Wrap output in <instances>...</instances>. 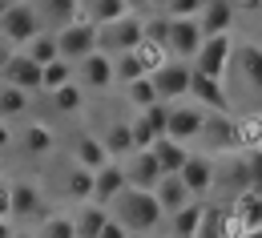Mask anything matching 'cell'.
I'll list each match as a JSON object with an SVG mask.
<instances>
[{
    "label": "cell",
    "mask_w": 262,
    "mask_h": 238,
    "mask_svg": "<svg viewBox=\"0 0 262 238\" xmlns=\"http://www.w3.org/2000/svg\"><path fill=\"white\" fill-rule=\"evenodd\" d=\"M109 214L129 230V234H154L162 226V206L154 198V190H137V186H125V194L109 206Z\"/></svg>",
    "instance_id": "1"
},
{
    "label": "cell",
    "mask_w": 262,
    "mask_h": 238,
    "mask_svg": "<svg viewBox=\"0 0 262 238\" xmlns=\"http://www.w3.org/2000/svg\"><path fill=\"white\" fill-rule=\"evenodd\" d=\"M198 149L206 158H226L242 149V125L234 113H206V125L198 134Z\"/></svg>",
    "instance_id": "2"
},
{
    "label": "cell",
    "mask_w": 262,
    "mask_h": 238,
    "mask_svg": "<svg viewBox=\"0 0 262 238\" xmlns=\"http://www.w3.org/2000/svg\"><path fill=\"white\" fill-rule=\"evenodd\" d=\"M234 49H238V36L234 29L230 33H214V36H202V45H198V57L190 65L198 73H206V77H218V81H226L230 65H234Z\"/></svg>",
    "instance_id": "3"
},
{
    "label": "cell",
    "mask_w": 262,
    "mask_h": 238,
    "mask_svg": "<svg viewBox=\"0 0 262 238\" xmlns=\"http://www.w3.org/2000/svg\"><path fill=\"white\" fill-rule=\"evenodd\" d=\"M141 40H145V16H137V12H125V16H117L113 25H101L97 29V49L109 53V57L133 53Z\"/></svg>",
    "instance_id": "4"
},
{
    "label": "cell",
    "mask_w": 262,
    "mask_h": 238,
    "mask_svg": "<svg viewBox=\"0 0 262 238\" xmlns=\"http://www.w3.org/2000/svg\"><path fill=\"white\" fill-rule=\"evenodd\" d=\"M40 33H45V20H40L33 0H12L8 12L0 16V36H4L8 45H16V49H25V45Z\"/></svg>",
    "instance_id": "5"
},
{
    "label": "cell",
    "mask_w": 262,
    "mask_h": 238,
    "mask_svg": "<svg viewBox=\"0 0 262 238\" xmlns=\"http://www.w3.org/2000/svg\"><path fill=\"white\" fill-rule=\"evenodd\" d=\"M57 49H61V57L65 61H85L89 53H97V25L89 20V16H77V20H69L57 29Z\"/></svg>",
    "instance_id": "6"
},
{
    "label": "cell",
    "mask_w": 262,
    "mask_h": 238,
    "mask_svg": "<svg viewBox=\"0 0 262 238\" xmlns=\"http://www.w3.org/2000/svg\"><path fill=\"white\" fill-rule=\"evenodd\" d=\"M149 77H154L158 101H162V105H173V101H186V97H190V77H194V65L173 57V61H165L162 69H154Z\"/></svg>",
    "instance_id": "7"
},
{
    "label": "cell",
    "mask_w": 262,
    "mask_h": 238,
    "mask_svg": "<svg viewBox=\"0 0 262 238\" xmlns=\"http://www.w3.org/2000/svg\"><path fill=\"white\" fill-rule=\"evenodd\" d=\"M202 125H206V109L198 101H173L169 105V113H165V137H173V141H182V145H194L198 134H202Z\"/></svg>",
    "instance_id": "8"
},
{
    "label": "cell",
    "mask_w": 262,
    "mask_h": 238,
    "mask_svg": "<svg viewBox=\"0 0 262 238\" xmlns=\"http://www.w3.org/2000/svg\"><path fill=\"white\" fill-rule=\"evenodd\" d=\"M85 93L93 89V93H105V89H113L117 85V77H113V57L109 53H89L85 61H77V77H73Z\"/></svg>",
    "instance_id": "9"
},
{
    "label": "cell",
    "mask_w": 262,
    "mask_h": 238,
    "mask_svg": "<svg viewBox=\"0 0 262 238\" xmlns=\"http://www.w3.org/2000/svg\"><path fill=\"white\" fill-rule=\"evenodd\" d=\"M190 101H198L206 113H230V89H226V81L206 77V73L194 69V77H190Z\"/></svg>",
    "instance_id": "10"
},
{
    "label": "cell",
    "mask_w": 262,
    "mask_h": 238,
    "mask_svg": "<svg viewBox=\"0 0 262 238\" xmlns=\"http://www.w3.org/2000/svg\"><path fill=\"white\" fill-rule=\"evenodd\" d=\"M165 113H169V105H149V109H141V113H133L129 117V129H133V149H149L158 137H165Z\"/></svg>",
    "instance_id": "11"
},
{
    "label": "cell",
    "mask_w": 262,
    "mask_h": 238,
    "mask_svg": "<svg viewBox=\"0 0 262 238\" xmlns=\"http://www.w3.org/2000/svg\"><path fill=\"white\" fill-rule=\"evenodd\" d=\"M214 174H218V162H214V158H206V154H190L186 166L178 170V178L186 182L190 198H206V194L214 190Z\"/></svg>",
    "instance_id": "12"
},
{
    "label": "cell",
    "mask_w": 262,
    "mask_h": 238,
    "mask_svg": "<svg viewBox=\"0 0 262 238\" xmlns=\"http://www.w3.org/2000/svg\"><path fill=\"white\" fill-rule=\"evenodd\" d=\"M45 214V194L40 186L29 178H16L12 182V222H33Z\"/></svg>",
    "instance_id": "13"
},
{
    "label": "cell",
    "mask_w": 262,
    "mask_h": 238,
    "mask_svg": "<svg viewBox=\"0 0 262 238\" xmlns=\"http://www.w3.org/2000/svg\"><path fill=\"white\" fill-rule=\"evenodd\" d=\"M198 45H202L198 16L169 20V57H178V61H194V57H198Z\"/></svg>",
    "instance_id": "14"
},
{
    "label": "cell",
    "mask_w": 262,
    "mask_h": 238,
    "mask_svg": "<svg viewBox=\"0 0 262 238\" xmlns=\"http://www.w3.org/2000/svg\"><path fill=\"white\" fill-rule=\"evenodd\" d=\"M125 186H129V178H125V166L121 162H105L97 174H93V202L101 206H113L121 194H125Z\"/></svg>",
    "instance_id": "15"
},
{
    "label": "cell",
    "mask_w": 262,
    "mask_h": 238,
    "mask_svg": "<svg viewBox=\"0 0 262 238\" xmlns=\"http://www.w3.org/2000/svg\"><path fill=\"white\" fill-rule=\"evenodd\" d=\"M234 69L250 93H262V45L258 40H238L234 49Z\"/></svg>",
    "instance_id": "16"
},
{
    "label": "cell",
    "mask_w": 262,
    "mask_h": 238,
    "mask_svg": "<svg viewBox=\"0 0 262 238\" xmlns=\"http://www.w3.org/2000/svg\"><path fill=\"white\" fill-rule=\"evenodd\" d=\"M121 166H125L129 186H137V190H154V186L162 182V166H158L154 149H133V154L121 162Z\"/></svg>",
    "instance_id": "17"
},
{
    "label": "cell",
    "mask_w": 262,
    "mask_h": 238,
    "mask_svg": "<svg viewBox=\"0 0 262 238\" xmlns=\"http://www.w3.org/2000/svg\"><path fill=\"white\" fill-rule=\"evenodd\" d=\"M0 81H8V85H16V89H25V93L33 97V93H40V65L16 49V57H12V61L4 65V73H0Z\"/></svg>",
    "instance_id": "18"
},
{
    "label": "cell",
    "mask_w": 262,
    "mask_h": 238,
    "mask_svg": "<svg viewBox=\"0 0 262 238\" xmlns=\"http://www.w3.org/2000/svg\"><path fill=\"white\" fill-rule=\"evenodd\" d=\"M105 162H113V158L105 154V141H101V134H81L77 141H73V166H81V170L97 174Z\"/></svg>",
    "instance_id": "19"
},
{
    "label": "cell",
    "mask_w": 262,
    "mask_h": 238,
    "mask_svg": "<svg viewBox=\"0 0 262 238\" xmlns=\"http://www.w3.org/2000/svg\"><path fill=\"white\" fill-rule=\"evenodd\" d=\"M202 210H206V202H202V198H194V202H186L182 210L165 214V230H169V238H198Z\"/></svg>",
    "instance_id": "20"
},
{
    "label": "cell",
    "mask_w": 262,
    "mask_h": 238,
    "mask_svg": "<svg viewBox=\"0 0 262 238\" xmlns=\"http://www.w3.org/2000/svg\"><path fill=\"white\" fill-rule=\"evenodd\" d=\"M230 25H234V8H230V0H206V4H202V12H198V29H202V36L230 33Z\"/></svg>",
    "instance_id": "21"
},
{
    "label": "cell",
    "mask_w": 262,
    "mask_h": 238,
    "mask_svg": "<svg viewBox=\"0 0 262 238\" xmlns=\"http://www.w3.org/2000/svg\"><path fill=\"white\" fill-rule=\"evenodd\" d=\"M154 198L162 206V214H173V210H182L186 202H194L190 190H186V182H182L178 174H162V182L154 186Z\"/></svg>",
    "instance_id": "22"
},
{
    "label": "cell",
    "mask_w": 262,
    "mask_h": 238,
    "mask_svg": "<svg viewBox=\"0 0 262 238\" xmlns=\"http://www.w3.org/2000/svg\"><path fill=\"white\" fill-rule=\"evenodd\" d=\"M20 149H25L29 158H45V154L57 149V134H53L45 121H25V129H20Z\"/></svg>",
    "instance_id": "23"
},
{
    "label": "cell",
    "mask_w": 262,
    "mask_h": 238,
    "mask_svg": "<svg viewBox=\"0 0 262 238\" xmlns=\"http://www.w3.org/2000/svg\"><path fill=\"white\" fill-rule=\"evenodd\" d=\"M113 214H109V206L101 202H81L73 210V222H77V238H97L105 230V222H109Z\"/></svg>",
    "instance_id": "24"
},
{
    "label": "cell",
    "mask_w": 262,
    "mask_h": 238,
    "mask_svg": "<svg viewBox=\"0 0 262 238\" xmlns=\"http://www.w3.org/2000/svg\"><path fill=\"white\" fill-rule=\"evenodd\" d=\"M101 141H105V154H109L113 162H117V158H129V154H133V129H129V117H113V121L105 125Z\"/></svg>",
    "instance_id": "25"
},
{
    "label": "cell",
    "mask_w": 262,
    "mask_h": 238,
    "mask_svg": "<svg viewBox=\"0 0 262 238\" xmlns=\"http://www.w3.org/2000/svg\"><path fill=\"white\" fill-rule=\"evenodd\" d=\"M149 149H154L162 174H178L182 166H186V158H190V145H182V141H173V137H158Z\"/></svg>",
    "instance_id": "26"
},
{
    "label": "cell",
    "mask_w": 262,
    "mask_h": 238,
    "mask_svg": "<svg viewBox=\"0 0 262 238\" xmlns=\"http://www.w3.org/2000/svg\"><path fill=\"white\" fill-rule=\"evenodd\" d=\"M36 238H77V222H73V210H57V214H40L36 222Z\"/></svg>",
    "instance_id": "27"
},
{
    "label": "cell",
    "mask_w": 262,
    "mask_h": 238,
    "mask_svg": "<svg viewBox=\"0 0 262 238\" xmlns=\"http://www.w3.org/2000/svg\"><path fill=\"white\" fill-rule=\"evenodd\" d=\"M61 194H65L69 202H93V174L81 170V166H73V170H65V186H61Z\"/></svg>",
    "instance_id": "28"
},
{
    "label": "cell",
    "mask_w": 262,
    "mask_h": 238,
    "mask_svg": "<svg viewBox=\"0 0 262 238\" xmlns=\"http://www.w3.org/2000/svg\"><path fill=\"white\" fill-rule=\"evenodd\" d=\"M125 12H129L125 0H85V4H81V16H89L97 29L101 25H113V20L125 16Z\"/></svg>",
    "instance_id": "29"
},
{
    "label": "cell",
    "mask_w": 262,
    "mask_h": 238,
    "mask_svg": "<svg viewBox=\"0 0 262 238\" xmlns=\"http://www.w3.org/2000/svg\"><path fill=\"white\" fill-rule=\"evenodd\" d=\"M230 206H206L202 210V222H198V238H226L230 230Z\"/></svg>",
    "instance_id": "30"
},
{
    "label": "cell",
    "mask_w": 262,
    "mask_h": 238,
    "mask_svg": "<svg viewBox=\"0 0 262 238\" xmlns=\"http://www.w3.org/2000/svg\"><path fill=\"white\" fill-rule=\"evenodd\" d=\"M33 4H36V12H40V20L45 25H57V29L81 16V8L73 0H33Z\"/></svg>",
    "instance_id": "31"
},
{
    "label": "cell",
    "mask_w": 262,
    "mask_h": 238,
    "mask_svg": "<svg viewBox=\"0 0 262 238\" xmlns=\"http://www.w3.org/2000/svg\"><path fill=\"white\" fill-rule=\"evenodd\" d=\"M121 89H125V105H129L133 113H141V109L158 105V89H154V77H137V81L121 85Z\"/></svg>",
    "instance_id": "32"
},
{
    "label": "cell",
    "mask_w": 262,
    "mask_h": 238,
    "mask_svg": "<svg viewBox=\"0 0 262 238\" xmlns=\"http://www.w3.org/2000/svg\"><path fill=\"white\" fill-rule=\"evenodd\" d=\"M230 214L242 218V230H254V226H262V198L246 190V194H238V198L230 202Z\"/></svg>",
    "instance_id": "33"
},
{
    "label": "cell",
    "mask_w": 262,
    "mask_h": 238,
    "mask_svg": "<svg viewBox=\"0 0 262 238\" xmlns=\"http://www.w3.org/2000/svg\"><path fill=\"white\" fill-rule=\"evenodd\" d=\"M20 53H25V57H33L36 65L45 69L49 61H57V57H61V49H57V33H49V29H45V33L33 36V40H29V45H25Z\"/></svg>",
    "instance_id": "34"
},
{
    "label": "cell",
    "mask_w": 262,
    "mask_h": 238,
    "mask_svg": "<svg viewBox=\"0 0 262 238\" xmlns=\"http://www.w3.org/2000/svg\"><path fill=\"white\" fill-rule=\"evenodd\" d=\"M69 81H73V61H65V57H57V61H49L40 69V93H53Z\"/></svg>",
    "instance_id": "35"
},
{
    "label": "cell",
    "mask_w": 262,
    "mask_h": 238,
    "mask_svg": "<svg viewBox=\"0 0 262 238\" xmlns=\"http://www.w3.org/2000/svg\"><path fill=\"white\" fill-rule=\"evenodd\" d=\"M49 97H53V105H57V113H81V109H85V89H81L77 81H69V85H61V89H53Z\"/></svg>",
    "instance_id": "36"
},
{
    "label": "cell",
    "mask_w": 262,
    "mask_h": 238,
    "mask_svg": "<svg viewBox=\"0 0 262 238\" xmlns=\"http://www.w3.org/2000/svg\"><path fill=\"white\" fill-rule=\"evenodd\" d=\"M25 109H29V93L8 85V81H0V117L8 121V117H20Z\"/></svg>",
    "instance_id": "37"
},
{
    "label": "cell",
    "mask_w": 262,
    "mask_h": 238,
    "mask_svg": "<svg viewBox=\"0 0 262 238\" xmlns=\"http://www.w3.org/2000/svg\"><path fill=\"white\" fill-rule=\"evenodd\" d=\"M113 77H117V85H129V81L149 77V73H145V65H141L137 53H121V57H113Z\"/></svg>",
    "instance_id": "38"
},
{
    "label": "cell",
    "mask_w": 262,
    "mask_h": 238,
    "mask_svg": "<svg viewBox=\"0 0 262 238\" xmlns=\"http://www.w3.org/2000/svg\"><path fill=\"white\" fill-rule=\"evenodd\" d=\"M202 4H206V0H165L162 12L169 16V20H182V16H198Z\"/></svg>",
    "instance_id": "39"
},
{
    "label": "cell",
    "mask_w": 262,
    "mask_h": 238,
    "mask_svg": "<svg viewBox=\"0 0 262 238\" xmlns=\"http://www.w3.org/2000/svg\"><path fill=\"white\" fill-rule=\"evenodd\" d=\"M246 166H250V194L262 198V145L246 149Z\"/></svg>",
    "instance_id": "40"
},
{
    "label": "cell",
    "mask_w": 262,
    "mask_h": 238,
    "mask_svg": "<svg viewBox=\"0 0 262 238\" xmlns=\"http://www.w3.org/2000/svg\"><path fill=\"white\" fill-rule=\"evenodd\" d=\"M0 218H12V182H0Z\"/></svg>",
    "instance_id": "41"
},
{
    "label": "cell",
    "mask_w": 262,
    "mask_h": 238,
    "mask_svg": "<svg viewBox=\"0 0 262 238\" xmlns=\"http://www.w3.org/2000/svg\"><path fill=\"white\" fill-rule=\"evenodd\" d=\"M97 238H133V234L121 226V222H117V218H109V222H105V230H101Z\"/></svg>",
    "instance_id": "42"
},
{
    "label": "cell",
    "mask_w": 262,
    "mask_h": 238,
    "mask_svg": "<svg viewBox=\"0 0 262 238\" xmlns=\"http://www.w3.org/2000/svg\"><path fill=\"white\" fill-rule=\"evenodd\" d=\"M12 57H16V45H8V40L0 36V73H4V65H8Z\"/></svg>",
    "instance_id": "43"
},
{
    "label": "cell",
    "mask_w": 262,
    "mask_h": 238,
    "mask_svg": "<svg viewBox=\"0 0 262 238\" xmlns=\"http://www.w3.org/2000/svg\"><path fill=\"white\" fill-rule=\"evenodd\" d=\"M12 141H16V137H12V129H8V121L0 117V158H4V149H8Z\"/></svg>",
    "instance_id": "44"
},
{
    "label": "cell",
    "mask_w": 262,
    "mask_h": 238,
    "mask_svg": "<svg viewBox=\"0 0 262 238\" xmlns=\"http://www.w3.org/2000/svg\"><path fill=\"white\" fill-rule=\"evenodd\" d=\"M230 8H242V12H258L262 0H230Z\"/></svg>",
    "instance_id": "45"
},
{
    "label": "cell",
    "mask_w": 262,
    "mask_h": 238,
    "mask_svg": "<svg viewBox=\"0 0 262 238\" xmlns=\"http://www.w3.org/2000/svg\"><path fill=\"white\" fill-rule=\"evenodd\" d=\"M16 234V226H12V218H0V238H12Z\"/></svg>",
    "instance_id": "46"
},
{
    "label": "cell",
    "mask_w": 262,
    "mask_h": 238,
    "mask_svg": "<svg viewBox=\"0 0 262 238\" xmlns=\"http://www.w3.org/2000/svg\"><path fill=\"white\" fill-rule=\"evenodd\" d=\"M238 238H262V226H254V230H242Z\"/></svg>",
    "instance_id": "47"
},
{
    "label": "cell",
    "mask_w": 262,
    "mask_h": 238,
    "mask_svg": "<svg viewBox=\"0 0 262 238\" xmlns=\"http://www.w3.org/2000/svg\"><path fill=\"white\" fill-rule=\"evenodd\" d=\"M125 4H129V12H137V8H149L145 0H125Z\"/></svg>",
    "instance_id": "48"
},
{
    "label": "cell",
    "mask_w": 262,
    "mask_h": 238,
    "mask_svg": "<svg viewBox=\"0 0 262 238\" xmlns=\"http://www.w3.org/2000/svg\"><path fill=\"white\" fill-rule=\"evenodd\" d=\"M145 4H149V8H158V12L165 8V0H145Z\"/></svg>",
    "instance_id": "49"
},
{
    "label": "cell",
    "mask_w": 262,
    "mask_h": 238,
    "mask_svg": "<svg viewBox=\"0 0 262 238\" xmlns=\"http://www.w3.org/2000/svg\"><path fill=\"white\" fill-rule=\"evenodd\" d=\"M8 4H12V0H0V16H4V12H8Z\"/></svg>",
    "instance_id": "50"
},
{
    "label": "cell",
    "mask_w": 262,
    "mask_h": 238,
    "mask_svg": "<svg viewBox=\"0 0 262 238\" xmlns=\"http://www.w3.org/2000/svg\"><path fill=\"white\" fill-rule=\"evenodd\" d=\"M12 238H36V234H20V230H16V234H12Z\"/></svg>",
    "instance_id": "51"
},
{
    "label": "cell",
    "mask_w": 262,
    "mask_h": 238,
    "mask_svg": "<svg viewBox=\"0 0 262 238\" xmlns=\"http://www.w3.org/2000/svg\"><path fill=\"white\" fill-rule=\"evenodd\" d=\"M0 182H4V158H0Z\"/></svg>",
    "instance_id": "52"
},
{
    "label": "cell",
    "mask_w": 262,
    "mask_h": 238,
    "mask_svg": "<svg viewBox=\"0 0 262 238\" xmlns=\"http://www.w3.org/2000/svg\"><path fill=\"white\" fill-rule=\"evenodd\" d=\"M73 4H77V8H81V4H85V0H73Z\"/></svg>",
    "instance_id": "53"
},
{
    "label": "cell",
    "mask_w": 262,
    "mask_h": 238,
    "mask_svg": "<svg viewBox=\"0 0 262 238\" xmlns=\"http://www.w3.org/2000/svg\"><path fill=\"white\" fill-rule=\"evenodd\" d=\"M258 145H262V137H258Z\"/></svg>",
    "instance_id": "54"
}]
</instances>
